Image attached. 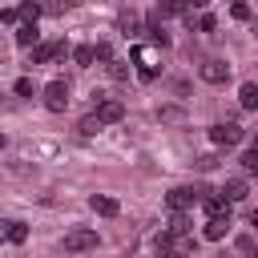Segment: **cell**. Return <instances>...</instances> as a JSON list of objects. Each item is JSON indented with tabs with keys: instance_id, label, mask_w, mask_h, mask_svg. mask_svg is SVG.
I'll list each match as a JSON object with an SVG mask.
<instances>
[{
	"instance_id": "obj_1",
	"label": "cell",
	"mask_w": 258,
	"mask_h": 258,
	"mask_svg": "<svg viewBox=\"0 0 258 258\" xmlns=\"http://www.w3.org/2000/svg\"><path fill=\"white\" fill-rule=\"evenodd\" d=\"M202 194H210V189H202V185H198V189H194V185H177V189H169V194H165V206H169L173 214H185Z\"/></svg>"
},
{
	"instance_id": "obj_2",
	"label": "cell",
	"mask_w": 258,
	"mask_h": 258,
	"mask_svg": "<svg viewBox=\"0 0 258 258\" xmlns=\"http://www.w3.org/2000/svg\"><path fill=\"white\" fill-rule=\"evenodd\" d=\"M97 246V230H89V226H73L69 234H64V250L69 254H85V250H93Z\"/></svg>"
},
{
	"instance_id": "obj_3",
	"label": "cell",
	"mask_w": 258,
	"mask_h": 258,
	"mask_svg": "<svg viewBox=\"0 0 258 258\" xmlns=\"http://www.w3.org/2000/svg\"><path fill=\"white\" fill-rule=\"evenodd\" d=\"M64 105H69V85H64V81H48V85H44V109L64 113Z\"/></svg>"
},
{
	"instance_id": "obj_4",
	"label": "cell",
	"mask_w": 258,
	"mask_h": 258,
	"mask_svg": "<svg viewBox=\"0 0 258 258\" xmlns=\"http://www.w3.org/2000/svg\"><path fill=\"white\" fill-rule=\"evenodd\" d=\"M210 141H214V145H238V141H242V125L218 121V125H210Z\"/></svg>"
},
{
	"instance_id": "obj_5",
	"label": "cell",
	"mask_w": 258,
	"mask_h": 258,
	"mask_svg": "<svg viewBox=\"0 0 258 258\" xmlns=\"http://www.w3.org/2000/svg\"><path fill=\"white\" fill-rule=\"evenodd\" d=\"M101 125H113V121H121L125 117V105L121 101H113V97H105V101H97V113H93Z\"/></svg>"
},
{
	"instance_id": "obj_6",
	"label": "cell",
	"mask_w": 258,
	"mask_h": 258,
	"mask_svg": "<svg viewBox=\"0 0 258 258\" xmlns=\"http://www.w3.org/2000/svg\"><path fill=\"white\" fill-rule=\"evenodd\" d=\"M64 52H69V44H64V40H52V44H36L28 64H48L52 56H64Z\"/></svg>"
},
{
	"instance_id": "obj_7",
	"label": "cell",
	"mask_w": 258,
	"mask_h": 258,
	"mask_svg": "<svg viewBox=\"0 0 258 258\" xmlns=\"http://www.w3.org/2000/svg\"><path fill=\"white\" fill-rule=\"evenodd\" d=\"M133 64H137V73H141V81H153V73H157V64H153V52L149 48H133Z\"/></svg>"
},
{
	"instance_id": "obj_8",
	"label": "cell",
	"mask_w": 258,
	"mask_h": 258,
	"mask_svg": "<svg viewBox=\"0 0 258 258\" xmlns=\"http://www.w3.org/2000/svg\"><path fill=\"white\" fill-rule=\"evenodd\" d=\"M202 206H206V218H230V198L222 194H206Z\"/></svg>"
},
{
	"instance_id": "obj_9",
	"label": "cell",
	"mask_w": 258,
	"mask_h": 258,
	"mask_svg": "<svg viewBox=\"0 0 258 258\" xmlns=\"http://www.w3.org/2000/svg\"><path fill=\"white\" fill-rule=\"evenodd\" d=\"M226 77H230V64H226V60H206V64H202V81L222 85Z\"/></svg>"
},
{
	"instance_id": "obj_10",
	"label": "cell",
	"mask_w": 258,
	"mask_h": 258,
	"mask_svg": "<svg viewBox=\"0 0 258 258\" xmlns=\"http://www.w3.org/2000/svg\"><path fill=\"white\" fill-rule=\"evenodd\" d=\"M89 206L101 214V218H117L121 214V206H117V198H109V194H93L89 198Z\"/></svg>"
},
{
	"instance_id": "obj_11",
	"label": "cell",
	"mask_w": 258,
	"mask_h": 258,
	"mask_svg": "<svg viewBox=\"0 0 258 258\" xmlns=\"http://www.w3.org/2000/svg\"><path fill=\"white\" fill-rule=\"evenodd\" d=\"M226 230H230V218H210V222H206V238H210V242H222Z\"/></svg>"
},
{
	"instance_id": "obj_12",
	"label": "cell",
	"mask_w": 258,
	"mask_h": 258,
	"mask_svg": "<svg viewBox=\"0 0 258 258\" xmlns=\"http://www.w3.org/2000/svg\"><path fill=\"white\" fill-rule=\"evenodd\" d=\"M238 105H242V109H258V85H254V81H246V85L238 89Z\"/></svg>"
},
{
	"instance_id": "obj_13",
	"label": "cell",
	"mask_w": 258,
	"mask_h": 258,
	"mask_svg": "<svg viewBox=\"0 0 258 258\" xmlns=\"http://www.w3.org/2000/svg\"><path fill=\"white\" fill-rule=\"evenodd\" d=\"M36 36H40L36 24H20V28H16V44H20V48H36Z\"/></svg>"
},
{
	"instance_id": "obj_14",
	"label": "cell",
	"mask_w": 258,
	"mask_h": 258,
	"mask_svg": "<svg viewBox=\"0 0 258 258\" xmlns=\"http://www.w3.org/2000/svg\"><path fill=\"white\" fill-rule=\"evenodd\" d=\"M222 198H230V202H242V198H246V181H242V177H230V181L222 185Z\"/></svg>"
},
{
	"instance_id": "obj_15",
	"label": "cell",
	"mask_w": 258,
	"mask_h": 258,
	"mask_svg": "<svg viewBox=\"0 0 258 258\" xmlns=\"http://www.w3.org/2000/svg\"><path fill=\"white\" fill-rule=\"evenodd\" d=\"M4 238H8L12 246H20V242L28 238V226H24V222H4Z\"/></svg>"
},
{
	"instance_id": "obj_16",
	"label": "cell",
	"mask_w": 258,
	"mask_h": 258,
	"mask_svg": "<svg viewBox=\"0 0 258 258\" xmlns=\"http://www.w3.org/2000/svg\"><path fill=\"white\" fill-rule=\"evenodd\" d=\"M40 12H44V4H36V0H24V4H20V20H24V24H36Z\"/></svg>"
},
{
	"instance_id": "obj_17",
	"label": "cell",
	"mask_w": 258,
	"mask_h": 258,
	"mask_svg": "<svg viewBox=\"0 0 258 258\" xmlns=\"http://www.w3.org/2000/svg\"><path fill=\"white\" fill-rule=\"evenodd\" d=\"M73 60H77V64H93V60H97V48H93V44H77V48H73Z\"/></svg>"
},
{
	"instance_id": "obj_18",
	"label": "cell",
	"mask_w": 258,
	"mask_h": 258,
	"mask_svg": "<svg viewBox=\"0 0 258 258\" xmlns=\"http://www.w3.org/2000/svg\"><path fill=\"white\" fill-rule=\"evenodd\" d=\"M157 258H189L185 250H177V246H169L165 238H157Z\"/></svg>"
},
{
	"instance_id": "obj_19",
	"label": "cell",
	"mask_w": 258,
	"mask_h": 258,
	"mask_svg": "<svg viewBox=\"0 0 258 258\" xmlns=\"http://www.w3.org/2000/svg\"><path fill=\"white\" fill-rule=\"evenodd\" d=\"M242 169H246V173H258V145L242 153Z\"/></svg>"
},
{
	"instance_id": "obj_20",
	"label": "cell",
	"mask_w": 258,
	"mask_h": 258,
	"mask_svg": "<svg viewBox=\"0 0 258 258\" xmlns=\"http://www.w3.org/2000/svg\"><path fill=\"white\" fill-rule=\"evenodd\" d=\"M169 234H189V222H185V214H173V218H169Z\"/></svg>"
},
{
	"instance_id": "obj_21",
	"label": "cell",
	"mask_w": 258,
	"mask_h": 258,
	"mask_svg": "<svg viewBox=\"0 0 258 258\" xmlns=\"http://www.w3.org/2000/svg\"><path fill=\"white\" fill-rule=\"evenodd\" d=\"M161 16H173V12H185V0H161V8H157Z\"/></svg>"
},
{
	"instance_id": "obj_22",
	"label": "cell",
	"mask_w": 258,
	"mask_h": 258,
	"mask_svg": "<svg viewBox=\"0 0 258 258\" xmlns=\"http://www.w3.org/2000/svg\"><path fill=\"white\" fill-rule=\"evenodd\" d=\"M77 129H81V137H93V133L101 129V121H97V117H85V121H81Z\"/></svg>"
},
{
	"instance_id": "obj_23",
	"label": "cell",
	"mask_w": 258,
	"mask_h": 258,
	"mask_svg": "<svg viewBox=\"0 0 258 258\" xmlns=\"http://www.w3.org/2000/svg\"><path fill=\"white\" fill-rule=\"evenodd\" d=\"M93 48H97V60H105V64H113V48H109L105 40H101V44H93Z\"/></svg>"
},
{
	"instance_id": "obj_24",
	"label": "cell",
	"mask_w": 258,
	"mask_h": 258,
	"mask_svg": "<svg viewBox=\"0 0 258 258\" xmlns=\"http://www.w3.org/2000/svg\"><path fill=\"white\" fill-rule=\"evenodd\" d=\"M230 12H234V20H246V16H250V8H246L242 0H234V8H230Z\"/></svg>"
},
{
	"instance_id": "obj_25",
	"label": "cell",
	"mask_w": 258,
	"mask_h": 258,
	"mask_svg": "<svg viewBox=\"0 0 258 258\" xmlns=\"http://www.w3.org/2000/svg\"><path fill=\"white\" fill-rule=\"evenodd\" d=\"M121 28H125V32H137V16L125 12V16H121Z\"/></svg>"
},
{
	"instance_id": "obj_26",
	"label": "cell",
	"mask_w": 258,
	"mask_h": 258,
	"mask_svg": "<svg viewBox=\"0 0 258 258\" xmlns=\"http://www.w3.org/2000/svg\"><path fill=\"white\" fill-rule=\"evenodd\" d=\"M16 93H20V97H32V81L20 77V81H16Z\"/></svg>"
},
{
	"instance_id": "obj_27",
	"label": "cell",
	"mask_w": 258,
	"mask_h": 258,
	"mask_svg": "<svg viewBox=\"0 0 258 258\" xmlns=\"http://www.w3.org/2000/svg\"><path fill=\"white\" fill-rule=\"evenodd\" d=\"M214 24H218V20H214V16H210V12H206V16H202V20H198V28H202V32H214Z\"/></svg>"
},
{
	"instance_id": "obj_28",
	"label": "cell",
	"mask_w": 258,
	"mask_h": 258,
	"mask_svg": "<svg viewBox=\"0 0 258 258\" xmlns=\"http://www.w3.org/2000/svg\"><path fill=\"white\" fill-rule=\"evenodd\" d=\"M109 77H117V81H125L129 73H125V64H117V60H113V64H109Z\"/></svg>"
},
{
	"instance_id": "obj_29",
	"label": "cell",
	"mask_w": 258,
	"mask_h": 258,
	"mask_svg": "<svg viewBox=\"0 0 258 258\" xmlns=\"http://www.w3.org/2000/svg\"><path fill=\"white\" fill-rule=\"evenodd\" d=\"M20 20V8H4V24H16Z\"/></svg>"
},
{
	"instance_id": "obj_30",
	"label": "cell",
	"mask_w": 258,
	"mask_h": 258,
	"mask_svg": "<svg viewBox=\"0 0 258 258\" xmlns=\"http://www.w3.org/2000/svg\"><path fill=\"white\" fill-rule=\"evenodd\" d=\"M210 0H185V8H206Z\"/></svg>"
},
{
	"instance_id": "obj_31",
	"label": "cell",
	"mask_w": 258,
	"mask_h": 258,
	"mask_svg": "<svg viewBox=\"0 0 258 258\" xmlns=\"http://www.w3.org/2000/svg\"><path fill=\"white\" fill-rule=\"evenodd\" d=\"M250 226H258V210H254V214H250Z\"/></svg>"
}]
</instances>
